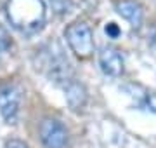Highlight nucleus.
Returning a JSON list of instances; mask_svg holds the SVG:
<instances>
[{
  "mask_svg": "<svg viewBox=\"0 0 156 148\" xmlns=\"http://www.w3.org/2000/svg\"><path fill=\"white\" fill-rule=\"evenodd\" d=\"M7 17L12 26L24 33H33L45 21V6L42 0H9Z\"/></svg>",
  "mask_w": 156,
  "mask_h": 148,
  "instance_id": "nucleus-1",
  "label": "nucleus"
},
{
  "mask_svg": "<svg viewBox=\"0 0 156 148\" xmlns=\"http://www.w3.org/2000/svg\"><path fill=\"white\" fill-rule=\"evenodd\" d=\"M66 42L69 44L71 51L80 59H87L94 52V37L92 30L87 23H73L64 31Z\"/></svg>",
  "mask_w": 156,
  "mask_h": 148,
  "instance_id": "nucleus-2",
  "label": "nucleus"
},
{
  "mask_svg": "<svg viewBox=\"0 0 156 148\" xmlns=\"http://www.w3.org/2000/svg\"><path fill=\"white\" fill-rule=\"evenodd\" d=\"M38 132L45 148H64L68 145V129L56 119H44L40 122Z\"/></svg>",
  "mask_w": 156,
  "mask_h": 148,
  "instance_id": "nucleus-3",
  "label": "nucleus"
},
{
  "mask_svg": "<svg viewBox=\"0 0 156 148\" xmlns=\"http://www.w3.org/2000/svg\"><path fill=\"white\" fill-rule=\"evenodd\" d=\"M19 103H21V92L16 86L7 84L0 87V115L7 124L16 122L19 113Z\"/></svg>",
  "mask_w": 156,
  "mask_h": 148,
  "instance_id": "nucleus-4",
  "label": "nucleus"
},
{
  "mask_svg": "<svg viewBox=\"0 0 156 148\" xmlns=\"http://www.w3.org/2000/svg\"><path fill=\"white\" fill-rule=\"evenodd\" d=\"M99 65H101V70L109 77H120L123 73V57L113 47H104L101 51Z\"/></svg>",
  "mask_w": 156,
  "mask_h": 148,
  "instance_id": "nucleus-5",
  "label": "nucleus"
},
{
  "mask_svg": "<svg viewBox=\"0 0 156 148\" xmlns=\"http://www.w3.org/2000/svg\"><path fill=\"white\" fill-rule=\"evenodd\" d=\"M64 98H66V103L69 105V108L73 112H78L85 106L89 96H87V89H85L83 84L71 79L64 84Z\"/></svg>",
  "mask_w": 156,
  "mask_h": 148,
  "instance_id": "nucleus-6",
  "label": "nucleus"
},
{
  "mask_svg": "<svg viewBox=\"0 0 156 148\" xmlns=\"http://www.w3.org/2000/svg\"><path fill=\"white\" fill-rule=\"evenodd\" d=\"M116 9H118V14L125 17L134 28H139L142 24V7L137 2H134V0H120Z\"/></svg>",
  "mask_w": 156,
  "mask_h": 148,
  "instance_id": "nucleus-7",
  "label": "nucleus"
},
{
  "mask_svg": "<svg viewBox=\"0 0 156 148\" xmlns=\"http://www.w3.org/2000/svg\"><path fill=\"white\" fill-rule=\"evenodd\" d=\"M50 7L56 14H68L73 9V2L71 0H49Z\"/></svg>",
  "mask_w": 156,
  "mask_h": 148,
  "instance_id": "nucleus-8",
  "label": "nucleus"
},
{
  "mask_svg": "<svg viewBox=\"0 0 156 148\" xmlns=\"http://www.w3.org/2000/svg\"><path fill=\"white\" fill-rule=\"evenodd\" d=\"M12 46V40H11V35L7 33V30L0 24V52H5L9 51Z\"/></svg>",
  "mask_w": 156,
  "mask_h": 148,
  "instance_id": "nucleus-9",
  "label": "nucleus"
},
{
  "mask_svg": "<svg viewBox=\"0 0 156 148\" xmlns=\"http://www.w3.org/2000/svg\"><path fill=\"white\" fill-rule=\"evenodd\" d=\"M106 33H108V37L116 39V37L122 33V31H120V28H118L116 23H108V24H106Z\"/></svg>",
  "mask_w": 156,
  "mask_h": 148,
  "instance_id": "nucleus-10",
  "label": "nucleus"
},
{
  "mask_svg": "<svg viewBox=\"0 0 156 148\" xmlns=\"http://www.w3.org/2000/svg\"><path fill=\"white\" fill-rule=\"evenodd\" d=\"M146 106H147L151 112L156 113V94L154 92H147V94H146Z\"/></svg>",
  "mask_w": 156,
  "mask_h": 148,
  "instance_id": "nucleus-11",
  "label": "nucleus"
},
{
  "mask_svg": "<svg viewBox=\"0 0 156 148\" xmlns=\"http://www.w3.org/2000/svg\"><path fill=\"white\" fill-rule=\"evenodd\" d=\"M5 148H28V145L21 139H9L5 141Z\"/></svg>",
  "mask_w": 156,
  "mask_h": 148,
  "instance_id": "nucleus-12",
  "label": "nucleus"
},
{
  "mask_svg": "<svg viewBox=\"0 0 156 148\" xmlns=\"http://www.w3.org/2000/svg\"><path fill=\"white\" fill-rule=\"evenodd\" d=\"M149 42H151V46L153 47H156V28L151 31V35H149Z\"/></svg>",
  "mask_w": 156,
  "mask_h": 148,
  "instance_id": "nucleus-13",
  "label": "nucleus"
}]
</instances>
